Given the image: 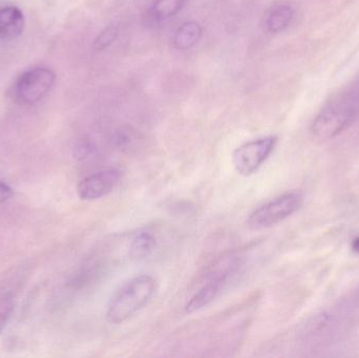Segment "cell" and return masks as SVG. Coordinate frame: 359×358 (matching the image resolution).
Here are the masks:
<instances>
[{
	"label": "cell",
	"mask_w": 359,
	"mask_h": 358,
	"mask_svg": "<svg viewBox=\"0 0 359 358\" xmlns=\"http://www.w3.org/2000/svg\"><path fill=\"white\" fill-rule=\"evenodd\" d=\"M157 281L149 275H138L122 284L109 298L105 317L111 325H121L144 308L155 296Z\"/></svg>",
	"instance_id": "obj_1"
},
{
	"label": "cell",
	"mask_w": 359,
	"mask_h": 358,
	"mask_svg": "<svg viewBox=\"0 0 359 358\" xmlns=\"http://www.w3.org/2000/svg\"><path fill=\"white\" fill-rule=\"evenodd\" d=\"M359 113V92L348 90L327 103L311 124V132L320 139H331L347 130Z\"/></svg>",
	"instance_id": "obj_2"
},
{
	"label": "cell",
	"mask_w": 359,
	"mask_h": 358,
	"mask_svg": "<svg viewBox=\"0 0 359 358\" xmlns=\"http://www.w3.org/2000/svg\"><path fill=\"white\" fill-rule=\"evenodd\" d=\"M55 81L56 75L52 69L34 67L17 78L11 90V97L17 104H36L52 90Z\"/></svg>",
	"instance_id": "obj_3"
},
{
	"label": "cell",
	"mask_w": 359,
	"mask_h": 358,
	"mask_svg": "<svg viewBox=\"0 0 359 358\" xmlns=\"http://www.w3.org/2000/svg\"><path fill=\"white\" fill-rule=\"evenodd\" d=\"M302 204L303 199L299 193L280 195L253 210L248 216L247 225L253 230L269 228L295 214Z\"/></svg>",
	"instance_id": "obj_4"
},
{
	"label": "cell",
	"mask_w": 359,
	"mask_h": 358,
	"mask_svg": "<svg viewBox=\"0 0 359 358\" xmlns=\"http://www.w3.org/2000/svg\"><path fill=\"white\" fill-rule=\"evenodd\" d=\"M278 138L264 137L249 141L238 146L232 155L234 170L241 176L249 177L255 174L274 151Z\"/></svg>",
	"instance_id": "obj_5"
},
{
	"label": "cell",
	"mask_w": 359,
	"mask_h": 358,
	"mask_svg": "<svg viewBox=\"0 0 359 358\" xmlns=\"http://www.w3.org/2000/svg\"><path fill=\"white\" fill-rule=\"evenodd\" d=\"M121 172L115 168L100 170L82 179L77 185V195L83 201H94L111 193L119 184Z\"/></svg>",
	"instance_id": "obj_6"
},
{
	"label": "cell",
	"mask_w": 359,
	"mask_h": 358,
	"mask_svg": "<svg viewBox=\"0 0 359 358\" xmlns=\"http://www.w3.org/2000/svg\"><path fill=\"white\" fill-rule=\"evenodd\" d=\"M228 275H229L228 271H223L219 275L212 277L202 288H200L185 305V308H184L185 313L191 315V313L200 311L201 309L205 308V307L211 304L219 296L224 284L227 282Z\"/></svg>",
	"instance_id": "obj_7"
},
{
	"label": "cell",
	"mask_w": 359,
	"mask_h": 358,
	"mask_svg": "<svg viewBox=\"0 0 359 358\" xmlns=\"http://www.w3.org/2000/svg\"><path fill=\"white\" fill-rule=\"evenodd\" d=\"M25 15L20 8L12 6L0 8V39H16L25 31Z\"/></svg>",
	"instance_id": "obj_8"
},
{
	"label": "cell",
	"mask_w": 359,
	"mask_h": 358,
	"mask_svg": "<svg viewBox=\"0 0 359 358\" xmlns=\"http://www.w3.org/2000/svg\"><path fill=\"white\" fill-rule=\"evenodd\" d=\"M294 11L286 4H276L266 17V29L269 33L278 34L287 29L292 22Z\"/></svg>",
	"instance_id": "obj_9"
},
{
	"label": "cell",
	"mask_w": 359,
	"mask_h": 358,
	"mask_svg": "<svg viewBox=\"0 0 359 358\" xmlns=\"http://www.w3.org/2000/svg\"><path fill=\"white\" fill-rule=\"evenodd\" d=\"M202 27L198 22L189 21L180 25L175 33L172 43L177 50H186L198 43V40L202 37Z\"/></svg>",
	"instance_id": "obj_10"
},
{
	"label": "cell",
	"mask_w": 359,
	"mask_h": 358,
	"mask_svg": "<svg viewBox=\"0 0 359 358\" xmlns=\"http://www.w3.org/2000/svg\"><path fill=\"white\" fill-rule=\"evenodd\" d=\"M157 246V240L149 231H139L133 237L130 244V256L136 260L147 258Z\"/></svg>",
	"instance_id": "obj_11"
},
{
	"label": "cell",
	"mask_w": 359,
	"mask_h": 358,
	"mask_svg": "<svg viewBox=\"0 0 359 358\" xmlns=\"http://www.w3.org/2000/svg\"><path fill=\"white\" fill-rule=\"evenodd\" d=\"M185 0H157L151 10L155 20H164L178 14Z\"/></svg>",
	"instance_id": "obj_12"
},
{
	"label": "cell",
	"mask_w": 359,
	"mask_h": 358,
	"mask_svg": "<svg viewBox=\"0 0 359 358\" xmlns=\"http://www.w3.org/2000/svg\"><path fill=\"white\" fill-rule=\"evenodd\" d=\"M119 29L115 25H109L105 27L98 36L94 42V48L96 50H107L117 39Z\"/></svg>",
	"instance_id": "obj_13"
},
{
	"label": "cell",
	"mask_w": 359,
	"mask_h": 358,
	"mask_svg": "<svg viewBox=\"0 0 359 358\" xmlns=\"http://www.w3.org/2000/svg\"><path fill=\"white\" fill-rule=\"evenodd\" d=\"M14 298L11 296H4L0 300V333L6 326L13 311H14Z\"/></svg>",
	"instance_id": "obj_14"
},
{
	"label": "cell",
	"mask_w": 359,
	"mask_h": 358,
	"mask_svg": "<svg viewBox=\"0 0 359 358\" xmlns=\"http://www.w3.org/2000/svg\"><path fill=\"white\" fill-rule=\"evenodd\" d=\"M96 153V146L88 140H80L74 149V156L80 161L90 159Z\"/></svg>",
	"instance_id": "obj_15"
},
{
	"label": "cell",
	"mask_w": 359,
	"mask_h": 358,
	"mask_svg": "<svg viewBox=\"0 0 359 358\" xmlns=\"http://www.w3.org/2000/svg\"><path fill=\"white\" fill-rule=\"evenodd\" d=\"M135 136L130 130H120L113 136V143L116 147L120 149H128L132 147L135 143Z\"/></svg>",
	"instance_id": "obj_16"
},
{
	"label": "cell",
	"mask_w": 359,
	"mask_h": 358,
	"mask_svg": "<svg viewBox=\"0 0 359 358\" xmlns=\"http://www.w3.org/2000/svg\"><path fill=\"white\" fill-rule=\"evenodd\" d=\"M14 195V191L12 187L8 186L6 183L0 182V204L10 200Z\"/></svg>",
	"instance_id": "obj_17"
},
{
	"label": "cell",
	"mask_w": 359,
	"mask_h": 358,
	"mask_svg": "<svg viewBox=\"0 0 359 358\" xmlns=\"http://www.w3.org/2000/svg\"><path fill=\"white\" fill-rule=\"evenodd\" d=\"M352 247H353L354 252H358V254H359V237H356V239L354 240L353 245H352Z\"/></svg>",
	"instance_id": "obj_18"
}]
</instances>
